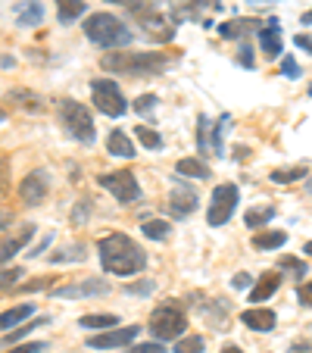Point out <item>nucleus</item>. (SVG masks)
Returning <instances> with one entry per match:
<instances>
[{"label": "nucleus", "mask_w": 312, "mask_h": 353, "mask_svg": "<svg viewBox=\"0 0 312 353\" xmlns=\"http://www.w3.org/2000/svg\"><path fill=\"white\" fill-rule=\"evenodd\" d=\"M240 322H244L247 328H253V332H272L278 316L266 307H253V310H244V313H240Z\"/></svg>", "instance_id": "dca6fc26"}, {"label": "nucleus", "mask_w": 312, "mask_h": 353, "mask_svg": "<svg viewBox=\"0 0 312 353\" xmlns=\"http://www.w3.org/2000/svg\"><path fill=\"white\" fill-rule=\"evenodd\" d=\"M134 132H138V141L147 147V150H160V147H163V134H156L153 128H147V125H134Z\"/></svg>", "instance_id": "2f4dec72"}, {"label": "nucleus", "mask_w": 312, "mask_h": 353, "mask_svg": "<svg viewBox=\"0 0 312 353\" xmlns=\"http://www.w3.org/2000/svg\"><path fill=\"white\" fill-rule=\"evenodd\" d=\"M281 75H284V79H300V66L293 57H287V60L281 63Z\"/></svg>", "instance_id": "a19ab883"}, {"label": "nucleus", "mask_w": 312, "mask_h": 353, "mask_svg": "<svg viewBox=\"0 0 312 353\" xmlns=\"http://www.w3.org/2000/svg\"><path fill=\"white\" fill-rule=\"evenodd\" d=\"M47 191H50V175H47L44 169L28 172L25 179L19 181V200L25 203V207H38L41 200L47 197Z\"/></svg>", "instance_id": "9d476101"}, {"label": "nucleus", "mask_w": 312, "mask_h": 353, "mask_svg": "<svg viewBox=\"0 0 312 353\" xmlns=\"http://www.w3.org/2000/svg\"><path fill=\"white\" fill-rule=\"evenodd\" d=\"M300 22H303V26H312V10H309V13H303V19H300Z\"/></svg>", "instance_id": "603ef678"}, {"label": "nucleus", "mask_w": 312, "mask_h": 353, "mask_svg": "<svg viewBox=\"0 0 312 353\" xmlns=\"http://www.w3.org/2000/svg\"><path fill=\"white\" fill-rule=\"evenodd\" d=\"M97 181H100V188H107L119 203H138L141 200V185H138V179H134V172H128V169L103 172V175H97Z\"/></svg>", "instance_id": "1a4fd4ad"}, {"label": "nucleus", "mask_w": 312, "mask_h": 353, "mask_svg": "<svg viewBox=\"0 0 312 353\" xmlns=\"http://www.w3.org/2000/svg\"><path fill=\"white\" fill-rule=\"evenodd\" d=\"M156 291V285H153L150 279L147 281H134V285H125V294H138V297H147V294Z\"/></svg>", "instance_id": "e433bc0d"}, {"label": "nucleus", "mask_w": 312, "mask_h": 353, "mask_svg": "<svg viewBox=\"0 0 312 353\" xmlns=\"http://www.w3.org/2000/svg\"><path fill=\"white\" fill-rule=\"evenodd\" d=\"M125 353H163V341H150V344H134Z\"/></svg>", "instance_id": "ea45409f"}, {"label": "nucleus", "mask_w": 312, "mask_h": 353, "mask_svg": "<svg viewBox=\"0 0 312 353\" xmlns=\"http://www.w3.org/2000/svg\"><path fill=\"white\" fill-rule=\"evenodd\" d=\"M250 285H253V275H250V272H238V275L231 279V288H234V291H247Z\"/></svg>", "instance_id": "37998d69"}, {"label": "nucleus", "mask_w": 312, "mask_h": 353, "mask_svg": "<svg viewBox=\"0 0 312 353\" xmlns=\"http://www.w3.org/2000/svg\"><path fill=\"white\" fill-rule=\"evenodd\" d=\"M297 297H300V303H303V307L312 310V281H303V285L297 288Z\"/></svg>", "instance_id": "79ce46f5"}, {"label": "nucleus", "mask_w": 312, "mask_h": 353, "mask_svg": "<svg viewBox=\"0 0 312 353\" xmlns=\"http://www.w3.org/2000/svg\"><path fill=\"white\" fill-rule=\"evenodd\" d=\"M293 44H297L300 50H306V54L312 57V38H309V34H293Z\"/></svg>", "instance_id": "49530a36"}, {"label": "nucleus", "mask_w": 312, "mask_h": 353, "mask_svg": "<svg viewBox=\"0 0 312 353\" xmlns=\"http://www.w3.org/2000/svg\"><path fill=\"white\" fill-rule=\"evenodd\" d=\"M138 332H141L138 325L110 328V332H103V334H94V338L87 341V347H91V350H113V347H128L134 338H138Z\"/></svg>", "instance_id": "9b49d317"}, {"label": "nucleus", "mask_w": 312, "mask_h": 353, "mask_svg": "<svg viewBox=\"0 0 312 353\" xmlns=\"http://www.w3.org/2000/svg\"><path fill=\"white\" fill-rule=\"evenodd\" d=\"M44 322H47V319H38V322H28V325H19V328H16V332H10V334H7V341H10V344H16V341H22V338H25V334L32 332L34 325H44Z\"/></svg>", "instance_id": "4c0bfd02"}, {"label": "nucleus", "mask_w": 312, "mask_h": 353, "mask_svg": "<svg viewBox=\"0 0 312 353\" xmlns=\"http://www.w3.org/2000/svg\"><path fill=\"white\" fill-rule=\"evenodd\" d=\"M187 328V319L178 307L166 303V307H156L150 316V332L156 341H172V338H181Z\"/></svg>", "instance_id": "6e6552de"}, {"label": "nucleus", "mask_w": 312, "mask_h": 353, "mask_svg": "<svg viewBox=\"0 0 312 353\" xmlns=\"http://www.w3.org/2000/svg\"><path fill=\"white\" fill-rule=\"evenodd\" d=\"M60 122H63V128H66V132L79 141V144L91 147L94 141H97V128H94L91 110H87L85 103H79V100H72V97L63 100V103H60Z\"/></svg>", "instance_id": "20e7f679"}, {"label": "nucleus", "mask_w": 312, "mask_h": 353, "mask_svg": "<svg viewBox=\"0 0 312 353\" xmlns=\"http://www.w3.org/2000/svg\"><path fill=\"white\" fill-rule=\"evenodd\" d=\"M291 353H309V344H306V341H297V344L291 347Z\"/></svg>", "instance_id": "8fccbe9b"}, {"label": "nucleus", "mask_w": 312, "mask_h": 353, "mask_svg": "<svg viewBox=\"0 0 312 353\" xmlns=\"http://www.w3.org/2000/svg\"><path fill=\"white\" fill-rule=\"evenodd\" d=\"M303 254H306V256H312V241H309V244L303 247Z\"/></svg>", "instance_id": "5fc2aeb1"}, {"label": "nucleus", "mask_w": 312, "mask_h": 353, "mask_svg": "<svg viewBox=\"0 0 312 353\" xmlns=\"http://www.w3.org/2000/svg\"><path fill=\"white\" fill-rule=\"evenodd\" d=\"M309 97H312V85H309Z\"/></svg>", "instance_id": "4d7b16f0"}, {"label": "nucleus", "mask_w": 312, "mask_h": 353, "mask_svg": "<svg viewBox=\"0 0 312 353\" xmlns=\"http://www.w3.org/2000/svg\"><path fill=\"white\" fill-rule=\"evenodd\" d=\"M28 316H34V303H19V307H13V310H3V313H0V332H10L13 325L25 322Z\"/></svg>", "instance_id": "412c9836"}, {"label": "nucleus", "mask_w": 312, "mask_h": 353, "mask_svg": "<svg viewBox=\"0 0 312 353\" xmlns=\"http://www.w3.org/2000/svg\"><path fill=\"white\" fill-rule=\"evenodd\" d=\"M203 350V338H200V334H181V341L178 344H175V353H200Z\"/></svg>", "instance_id": "473e14b6"}, {"label": "nucleus", "mask_w": 312, "mask_h": 353, "mask_svg": "<svg viewBox=\"0 0 312 353\" xmlns=\"http://www.w3.org/2000/svg\"><path fill=\"white\" fill-rule=\"evenodd\" d=\"M169 63L172 60H169L166 54H160V50H110V54L100 57V69H103V72L138 75V79L160 75Z\"/></svg>", "instance_id": "f03ea898"}, {"label": "nucleus", "mask_w": 312, "mask_h": 353, "mask_svg": "<svg viewBox=\"0 0 312 353\" xmlns=\"http://www.w3.org/2000/svg\"><path fill=\"white\" fill-rule=\"evenodd\" d=\"M141 232H144L150 241H163V238H169V232H172V225H169L166 219H147L144 225H141Z\"/></svg>", "instance_id": "c85d7f7f"}, {"label": "nucleus", "mask_w": 312, "mask_h": 353, "mask_svg": "<svg viewBox=\"0 0 312 353\" xmlns=\"http://www.w3.org/2000/svg\"><path fill=\"white\" fill-rule=\"evenodd\" d=\"M107 150L113 157H122V160H132L134 157V144H132V138H128L125 132H110V138H107Z\"/></svg>", "instance_id": "aec40b11"}, {"label": "nucleus", "mask_w": 312, "mask_h": 353, "mask_svg": "<svg viewBox=\"0 0 312 353\" xmlns=\"http://www.w3.org/2000/svg\"><path fill=\"white\" fill-rule=\"evenodd\" d=\"M85 0H56V19L63 22V26H69V22H75L79 16H85Z\"/></svg>", "instance_id": "5701e85b"}, {"label": "nucleus", "mask_w": 312, "mask_h": 353, "mask_svg": "<svg viewBox=\"0 0 312 353\" xmlns=\"http://www.w3.org/2000/svg\"><path fill=\"white\" fill-rule=\"evenodd\" d=\"M7 188H10V166L7 160H0V197L7 194Z\"/></svg>", "instance_id": "a18cd8bd"}, {"label": "nucleus", "mask_w": 312, "mask_h": 353, "mask_svg": "<svg viewBox=\"0 0 312 353\" xmlns=\"http://www.w3.org/2000/svg\"><path fill=\"white\" fill-rule=\"evenodd\" d=\"M41 19H44V7L38 0H25V3L16 7V26L32 28V26H41Z\"/></svg>", "instance_id": "a211bd4d"}, {"label": "nucleus", "mask_w": 312, "mask_h": 353, "mask_svg": "<svg viewBox=\"0 0 312 353\" xmlns=\"http://www.w3.org/2000/svg\"><path fill=\"white\" fill-rule=\"evenodd\" d=\"M278 266H281V269H291V272H297V275H306V263L293 260V256H281Z\"/></svg>", "instance_id": "58836bf2"}, {"label": "nucleus", "mask_w": 312, "mask_h": 353, "mask_svg": "<svg viewBox=\"0 0 312 353\" xmlns=\"http://www.w3.org/2000/svg\"><path fill=\"white\" fill-rule=\"evenodd\" d=\"M85 34L87 41L107 47V50H116V47H125L134 41V32L113 13H91L85 22Z\"/></svg>", "instance_id": "7ed1b4c3"}, {"label": "nucleus", "mask_w": 312, "mask_h": 353, "mask_svg": "<svg viewBox=\"0 0 312 353\" xmlns=\"http://www.w3.org/2000/svg\"><path fill=\"white\" fill-rule=\"evenodd\" d=\"M213 0H172V10H175V19H197Z\"/></svg>", "instance_id": "4be33fe9"}, {"label": "nucleus", "mask_w": 312, "mask_h": 353, "mask_svg": "<svg viewBox=\"0 0 312 353\" xmlns=\"http://www.w3.org/2000/svg\"><path fill=\"white\" fill-rule=\"evenodd\" d=\"M175 172H178V175H191V179H209L206 163L203 160H194V157H185V160L175 163Z\"/></svg>", "instance_id": "b1692460"}, {"label": "nucleus", "mask_w": 312, "mask_h": 353, "mask_svg": "<svg viewBox=\"0 0 312 353\" xmlns=\"http://www.w3.org/2000/svg\"><path fill=\"white\" fill-rule=\"evenodd\" d=\"M284 241H287L284 232H259L253 238V247L256 250H278V247H284Z\"/></svg>", "instance_id": "a878e982"}, {"label": "nucleus", "mask_w": 312, "mask_h": 353, "mask_svg": "<svg viewBox=\"0 0 312 353\" xmlns=\"http://www.w3.org/2000/svg\"><path fill=\"white\" fill-rule=\"evenodd\" d=\"M132 13L138 19L141 32L153 41V44H166V41L175 38V22L163 16V10L147 7V3H132Z\"/></svg>", "instance_id": "39448f33"}, {"label": "nucleus", "mask_w": 312, "mask_h": 353, "mask_svg": "<svg viewBox=\"0 0 312 353\" xmlns=\"http://www.w3.org/2000/svg\"><path fill=\"white\" fill-rule=\"evenodd\" d=\"M107 291H110V281H103V279H85V281H75V285L56 288L54 297L56 300H79V297H97V294H107Z\"/></svg>", "instance_id": "f8f14e48"}, {"label": "nucleus", "mask_w": 312, "mask_h": 353, "mask_svg": "<svg viewBox=\"0 0 312 353\" xmlns=\"http://www.w3.org/2000/svg\"><path fill=\"white\" fill-rule=\"evenodd\" d=\"M238 63L244 69H253L256 66V60H253V47L247 44V41H240V47H238Z\"/></svg>", "instance_id": "c9c22d12"}, {"label": "nucleus", "mask_w": 312, "mask_h": 353, "mask_svg": "<svg viewBox=\"0 0 312 353\" xmlns=\"http://www.w3.org/2000/svg\"><path fill=\"white\" fill-rule=\"evenodd\" d=\"M87 216H91V203H87V200H81L79 207H75V213H72V222H75V225H81Z\"/></svg>", "instance_id": "c03bdc74"}, {"label": "nucleus", "mask_w": 312, "mask_h": 353, "mask_svg": "<svg viewBox=\"0 0 312 353\" xmlns=\"http://www.w3.org/2000/svg\"><path fill=\"white\" fill-rule=\"evenodd\" d=\"M303 175H309V169L306 166H293V169H275L272 172V181L275 185H293V181H300Z\"/></svg>", "instance_id": "c756f323"}, {"label": "nucleus", "mask_w": 312, "mask_h": 353, "mask_svg": "<svg viewBox=\"0 0 312 353\" xmlns=\"http://www.w3.org/2000/svg\"><path fill=\"white\" fill-rule=\"evenodd\" d=\"M81 260H87V250L81 244H72V247H66V250H60V254H54L50 256V263H81Z\"/></svg>", "instance_id": "7c9ffc66"}, {"label": "nucleus", "mask_w": 312, "mask_h": 353, "mask_svg": "<svg viewBox=\"0 0 312 353\" xmlns=\"http://www.w3.org/2000/svg\"><path fill=\"white\" fill-rule=\"evenodd\" d=\"M79 325L100 332V328H116V325H119V319H116V316H110V313H91V316H81Z\"/></svg>", "instance_id": "bb28decb"}, {"label": "nucleus", "mask_w": 312, "mask_h": 353, "mask_svg": "<svg viewBox=\"0 0 312 353\" xmlns=\"http://www.w3.org/2000/svg\"><path fill=\"white\" fill-rule=\"evenodd\" d=\"M262 22L256 19H231V22H222L219 26V34L222 38H247L250 32H259Z\"/></svg>", "instance_id": "6ab92c4d"}, {"label": "nucleus", "mask_w": 312, "mask_h": 353, "mask_svg": "<svg viewBox=\"0 0 312 353\" xmlns=\"http://www.w3.org/2000/svg\"><path fill=\"white\" fill-rule=\"evenodd\" d=\"M238 200H240V191H238V185H231V181L213 188L209 210H206V222H209L213 228H222L234 216V210H238Z\"/></svg>", "instance_id": "423d86ee"}, {"label": "nucleus", "mask_w": 312, "mask_h": 353, "mask_svg": "<svg viewBox=\"0 0 312 353\" xmlns=\"http://www.w3.org/2000/svg\"><path fill=\"white\" fill-rule=\"evenodd\" d=\"M259 47L266 60H278L281 57V26L278 19H269L266 26H259Z\"/></svg>", "instance_id": "2eb2a0df"}, {"label": "nucleus", "mask_w": 312, "mask_h": 353, "mask_svg": "<svg viewBox=\"0 0 312 353\" xmlns=\"http://www.w3.org/2000/svg\"><path fill=\"white\" fill-rule=\"evenodd\" d=\"M44 288H50V279H38V281H28L22 291H44Z\"/></svg>", "instance_id": "de8ad7c7"}, {"label": "nucleus", "mask_w": 312, "mask_h": 353, "mask_svg": "<svg viewBox=\"0 0 312 353\" xmlns=\"http://www.w3.org/2000/svg\"><path fill=\"white\" fill-rule=\"evenodd\" d=\"M197 207H200L197 194L175 179V188H172V194H169V213H172L175 219H185V216H191Z\"/></svg>", "instance_id": "ddd939ff"}, {"label": "nucleus", "mask_w": 312, "mask_h": 353, "mask_svg": "<svg viewBox=\"0 0 312 353\" xmlns=\"http://www.w3.org/2000/svg\"><path fill=\"white\" fill-rule=\"evenodd\" d=\"M222 353H244V350H240L238 344H225V347H222Z\"/></svg>", "instance_id": "3c124183"}, {"label": "nucleus", "mask_w": 312, "mask_h": 353, "mask_svg": "<svg viewBox=\"0 0 312 353\" xmlns=\"http://www.w3.org/2000/svg\"><path fill=\"white\" fill-rule=\"evenodd\" d=\"M213 125H209V116H197V150L203 157L213 154V138H209Z\"/></svg>", "instance_id": "393cba45"}, {"label": "nucleus", "mask_w": 312, "mask_h": 353, "mask_svg": "<svg viewBox=\"0 0 312 353\" xmlns=\"http://www.w3.org/2000/svg\"><path fill=\"white\" fill-rule=\"evenodd\" d=\"M213 3H216V0H213Z\"/></svg>", "instance_id": "13d9d810"}, {"label": "nucleus", "mask_w": 312, "mask_h": 353, "mask_svg": "<svg viewBox=\"0 0 312 353\" xmlns=\"http://www.w3.org/2000/svg\"><path fill=\"white\" fill-rule=\"evenodd\" d=\"M107 3H122V7H132L134 0H107Z\"/></svg>", "instance_id": "864d4df0"}, {"label": "nucleus", "mask_w": 312, "mask_h": 353, "mask_svg": "<svg viewBox=\"0 0 312 353\" xmlns=\"http://www.w3.org/2000/svg\"><path fill=\"white\" fill-rule=\"evenodd\" d=\"M272 219H275V207H253V210H247V216H244V222L250 228H262Z\"/></svg>", "instance_id": "cd10ccee"}, {"label": "nucleus", "mask_w": 312, "mask_h": 353, "mask_svg": "<svg viewBox=\"0 0 312 353\" xmlns=\"http://www.w3.org/2000/svg\"><path fill=\"white\" fill-rule=\"evenodd\" d=\"M32 238H34V225H32V222H22V225H16V232H10L7 238L0 241V263H10Z\"/></svg>", "instance_id": "4468645a"}, {"label": "nucleus", "mask_w": 312, "mask_h": 353, "mask_svg": "<svg viewBox=\"0 0 312 353\" xmlns=\"http://www.w3.org/2000/svg\"><path fill=\"white\" fill-rule=\"evenodd\" d=\"M278 285H281V275L278 272H262V279L253 285V291H250V300L253 303H259L262 307V300H269L275 291H278Z\"/></svg>", "instance_id": "f3484780"}, {"label": "nucleus", "mask_w": 312, "mask_h": 353, "mask_svg": "<svg viewBox=\"0 0 312 353\" xmlns=\"http://www.w3.org/2000/svg\"><path fill=\"white\" fill-rule=\"evenodd\" d=\"M22 279V269H0V291H10Z\"/></svg>", "instance_id": "f704fd0d"}, {"label": "nucleus", "mask_w": 312, "mask_h": 353, "mask_svg": "<svg viewBox=\"0 0 312 353\" xmlns=\"http://www.w3.org/2000/svg\"><path fill=\"white\" fill-rule=\"evenodd\" d=\"M91 100H94V107H97L103 116H110V119H119V116H125V110H128L125 97H122L119 85H116L113 79L91 81Z\"/></svg>", "instance_id": "0eeeda50"}, {"label": "nucleus", "mask_w": 312, "mask_h": 353, "mask_svg": "<svg viewBox=\"0 0 312 353\" xmlns=\"http://www.w3.org/2000/svg\"><path fill=\"white\" fill-rule=\"evenodd\" d=\"M3 119H7V113H3V110H0V122H3Z\"/></svg>", "instance_id": "6e6d98bb"}, {"label": "nucleus", "mask_w": 312, "mask_h": 353, "mask_svg": "<svg viewBox=\"0 0 312 353\" xmlns=\"http://www.w3.org/2000/svg\"><path fill=\"white\" fill-rule=\"evenodd\" d=\"M97 254H100V266H103V272L122 275V279L138 275L141 269L147 266V254L122 232L103 234V238L97 241Z\"/></svg>", "instance_id": "f257e3e1"}, {"label": "nucleus", "mask_w": 312, "mask_h": 353, "mask_svg": "<svg viewBox=\"0 0 312 353\" xmlns=\"http://www.w3.org/2000/svg\"><path fill=\"white\" fill-rule=\"evenodd\" d=\"M134 110H138V116H150L153 110H156V94H141V97L134 100Z\"/></svg>", "instance_id": "72a5a7b5"}, {"label": "nucleus", "mask_w": 312, "mask_h": 353, "mask_svg": "<svg viewBox=\"0 0 312 353\" xmlns=\"http://www.w3.org/2000/svg\"><path fill=\"white\" fill-rule=\"evenodd\" d=\"M38 350H44V344H22V347H16L13 353H38Z\"/></svg>", "instance_id": "09e8293b"}]
</instances>
